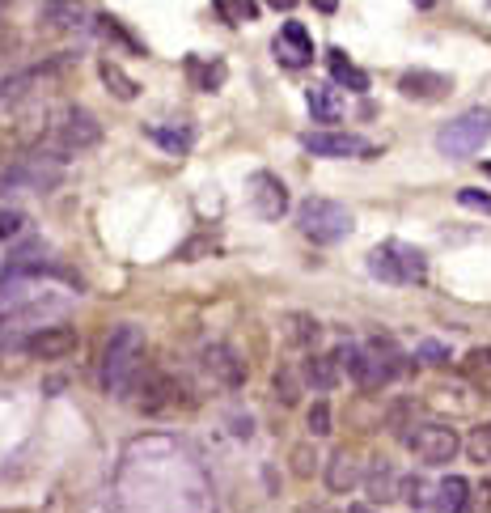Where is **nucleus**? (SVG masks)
Returning a JSON list of instances; mask_svg holds the SVG:
<instances>
[{
  "instance_id": "1",
  "label": "nucleus",
  "mask_w": 491,
  "mask_h": 513,
  "mask_svg": "<svg viewBox=\"0 0 491 513\" xmlns=\"http://www.w3.org/2000/svg\"><path fill=\"white\" fill-rule=\"evenodd\" d=\"M140 369H144V331L136 323L111 327V335H106V344H102V357H98L102 391L115 399H127L140 378Z\"/></svg>"
},
{
  "instance_id": "2",
  "label": "nucleus",
  "mask_w": 491,
  "mask_h": 513,
  "mask_svg": "<svg viewBox=\"0 0 491 513\" xmlns=\"http://www.w3.org/2000/svg\"><path fill=\"white\" fill-rule=\"evenodd\" d=\"M297 225H301V234L305 238H314V242H322V246H335V242H343L352 234V225H356V217L343 204H335V200H322V196H309L301 208H297Z\"/></svg>"
},
{
  "instance_id": "3",
  "label": "nucleus",
  "mask_w": 491,
  "mask_h": 513,
  "mask_svg": "<svg viewBox=\"0 0 491 513\" xmlns=\"http://www.w3.org/2000/svg\"><path fill=\"white\" fill-rule=\"evenodd\" d=\"M369 272L390 285H420L428 276V255L411 242H386L369 255Z\"/></svg>"
},
{
  "instance_id": "4",
  "label": "nucleus",
  "mask_w": 491,
  "mask_h": 513,
  "mask_svg": "<svg viewBox=\"0 0 491 513\" xmlns=\"http://www.w3.org/2000/svg\"><path fill=\"white\" fill-rule=\"evenodd\" d=\"M487 140H491V111L475 106V111L458 115L453 123H445V128L436 132V149H441L445 157H453V162H466V157H475Z\"/></svg>"
},
{
  "instance_id": "5",
  "label": "nucleus",
  "mask_w": 491,
  "mask_h": 513,
  "mask_svg": "<svg viewBox=\"0 0 491 513\" xmlns=\"http://www.w3.org/2000/svg\"><path fill=\"white\" fill-rule=\"evenodd\" d=\"M77 348H81V335H77V327H68V323H43L22 340V352L34 357V361H64Z\"/></svg>"
},
{
  "instance_id": "6",
  "label": "nucleus",
  "mask_w": 491,
  "mask_h": 513,
  "mask_svg": "<svg viewBox=\"0 0 491 513\" xmlns=\"http://www.w3.org/2000/svg\"><path fill=\"white\" fill-rule=\"evenodd\" d=\"M411 450L424 458L428 467H441V463H453V454L462 450V437L458 429H449V424H420L411 437Z\"/></svg>"
},
{
  "instance_id": "7",
  "label": "nucleus",
  "mask_w": 491,
  "mask_h": 513,
  "mask_svg": "<svg viewBox=\"0 0 491 513\" xmlns=\"http://www.w3.org/2000/svg\"><path fill=\"white\" fill-rule=\"evenodd\" d=\"M56 136L68 153H81V149H94L102 140V123L89 115L85 106H72V111H64V119L56 123Z\"/></svg>"
},
{
  "instance_id": "8",
  "label": "nucleus",
  "mask_w": 491,
  "mask_h": 513,
  "mask_svg": "<svg viewBox=\"0 0 491 513\" xmlns=\"http://www.w3.org/2000/svg\"><path fill=\"white\" fill-rule=\"evenodd\" d=\"M246 191H250V204H254V212H259L263 221H280L288 212V187L276 179V174H267V170L250 174Z\"/></svg>"
},
{
  "instance_id": "9",
  "label": "nucleus",
  "mask_w": 491,
  "mask_h": 513,
  "mask_svg": "<svg viewBox=\"0 0 491 513\" xmlns=\"http://www.w3.org/2000/svg\"><path fill=\"white\" fill-rule=\"evenodd\" d=\"M276 60L288 64V68H305L314 64V39L301 22H284L280 34H276Z\"/></svg>"
},
{
  "instance_id": "10",
  "label": "nucleus",
  "mask_w": 491,
  "mask_h": 513,
  "mask_svg": "<svg viewBox=\"0 0 491 513\" xmlns=\"http://www.w3.org/2000/svg\"><path fill=\"white\" fill-rule=\"evenodd\" d=\"M301 145L314 157H360V153H369V140H360L356 132H309Z\"/></svg>"
},
{
  "instance_id": "11",
  "label": "nucleus",
  "mask_w": 491,
  "mask_h": 513,
  "mask_svg": "<svg viewBox=\"0 0 491 513\" xmlns=\"http://www.w3.org/2000/svg\"><path fill=\"white\" fill-rule=\"evenodd\" d=\"M398 90H403V98H411V102H441V98L453 94V81H449L445 73H428V68H415V73H403Z\"/></svg>"
},
{
  "instance_id": "12",
  "label": "nucleus",
  "mask_w": 491,
  "mask_h": 513,
  "mask_svg": "<svg viewBox=\"0 0 491 513\" xmlns=\"http://www.w3.org/2000/svg\"><path fill=\"white\" fill-rule=\"evenodd\" d=\"M39 22L56 34H72L89 26V9H85V0H43Z\"/></svg>"
},
{
  "instance_id": "13",
  "label": "nucleus",
  "mask_w": 491,
  "mask_h": 513,
  "mask_svg": "<svg viewBox=\"0 0 491 513\" xmlns=\"http://www.w3.org/2000/svg\"><path fill=\"white\" fill-rule=\"evenodd\" d=\"M204 369H208V378L221 382V386H242L246 382V361H238V352L225 348V344L204 348Z\"/></svg>"
},
{
  "instance_id": "14",
  "label": "nucleus",
  "mask_w": 491,
  "mask_h": 513,
  "mask_svg": "<svg viewBox=\"0 0 491 513\" xmlns=\"http://www.w3.org/2000/svg\"><path fill=\"white\" fill-rule=\"evenodd\" d=\"M360 480H365V471H360V458L352 450H335L331 463H326V488H331V492H352Z\"/></svg>"
},
{
  "instance_id": "15",
  "label": "nucleus",
  "mask_w": 491,
  "mask_h": 513,
  "mask_svg": "<svg viewBox=\"0 0 491 513\" xmlns=\"http://www.w3.org/2000/svg\"><path fill=\"white\" fill-rule=\"evenodd\" d=\"M305 102H309L314 123H339L343 119V94L335 90V85H309Z\"/></svg>"
},
{
  "instance_id": "16",
  "label": "nucleus",
  "mask_w": 491,
  "mask_h": 513,
  "mask_svg": "<svg viewBox=\"0 0 491 513\" xmlns=\"http://www.w3.org/2000/svg\"><path fill=\"white\" fill-rule=\"evenodd\" d=\"M326 64H331V77H335V85H343V90H352V94L369 90V73H365V68H356L339 47L326 51Z\"/></svg>"
},
{
  "instance_id": "17",
  "label": "nucleus",
  "mask_w": 491,
  "mask_h": 513,
  "mask_svg": "<svg viewBox=\"0 0 491 513\" xmlns=\"http://www.w3.org/2000/svg\"><path fill=\"white\" fill-rule=\"evenodd\" d=\"M280 331H284V340L293 344V348H309V344H318L322 323H318L314 314H284L280 318Z\"/></svg>"
},
{
  "instance_id": "18",
  "label": "nucleus",
  "mask_w": 491,
  "mask_h": 513,
  "mask_svg": "<svg viewBox=\"0 0 491 513\" xmlns=\"http://www.w3.org/2000/svg\"><path fill=\"white\" fill-rule=\"evenodd\" d=\"M432 505L441 509V513H462V509L470 505V484L462 480V475H449V480L436 484V497H432Z\"/></svg>"
},
{
  "instance_id": "19",
  "label": "nucleus",
  "mask_w": 491,
  "mask_h": 513,
  "mask_svg": "<svg viewBox=\"0 0 491 513\" xmlns=\"http://www.w3.org/2000/svg\"><path fill=\"white\" fill-rule=\"evenodd\" d=\"M305 382L314 386L318 395L335 391V382H339V361H335V352H331V357H309V361H305Z\"/></svg>"
},
{
  "instance_id": "20",
  "label": "nucleus",
  "mask_w": 491,
  "mask_h": 513,
  "mask_svg": "<svg viewBox=\"0 0 491 513\" xmlns=\"http://www.w3.org/2000/svg\"><path fill=\"white\" fill-rule=\"evenodd\" d=\"M144 132H149V140H157V145L166 149V153H174V157H183V153L191 149V140H195V132L187 128V123H183V128H166V123H149V128H144Z\"/></svg>"
},
{
  "instance_id": "21",
  "label": "nucleus",
  "mask_w": 491,
  "mask_h": 513,
  "mask_svg": "<svg viewBox=\"0 0 491 513\" xmlns=\"http://www.w3.org/2000/svg\"><path fill=\"white\" fill-rule=\"evenodd\" d=\"M98 77L106 81V90H111L119 102H132V98L140 94V85H136L132 77H127L119 64H111V60H102V64H98Z\"/></svg>"
},
{
  "instance_id": "22",
  "label": "nucleus",
  "mask_w": 491,
  "mask_h": 513,
  "mask_svg": "<svg viewBox=\"0 0 491 513\" xmlns=\"http://www.w3.org/2000/svg\"><path fill=\"white\" fill-rule=\"evenodd\" d=\"M94 22H98V34H102V39H115V43H123V47H132V51H144V43L136 39V34L132 30H127L123 22H119V17H111V13H102V17H94Z\"/></svg>"
},
{
  "instance_id": "23",
  "label": "nucleus",
  "mask_w": 491,
  "mask_h": 513,
  "mask_svg": "<svg viewBox=\"0 0 491 513\" xmlns=\"http://www.w3.org/2000/svg\"><path fill=\"white\" fill-rule=\"evenodd\" d=\"M369 497L381 505V501H398V484H394V471L386 463H377V471L369 475Z\"/></svg>"
},
{
  "instance_id": "24",
  "label": "nucleus",
  "mask_w": 491,
  "mask_h": 513,
  "mask_svg": "<svg viewBox=\"0 0 491 513\" xmlns=\"http://www.w3.org/2000/svg\"><path fill=\"white\" fill-rule=\"evenodd\" d=\"M466 454H470V463H479V467L491 463V420L466 437Z\"/></svg>"
},
{
  "instance_id": "25",
  "label": "nucleus",
  "mask_w": 491,
  "mask_h": 513,
  "mask_svg": "<svg viewBox=\"0 0 491 513\" xmlns=\"http://www.w3.org/2000/svg\"><path fill=\"white\" fill-rule=\"evenodd\" d=\"M271 386H276V399L284 403V408H293V403L301 399V382H297L293 369H280L276 382H271Z\"/></svg>"
},
{
  "instance_id": "26",
  "label": "nucleus",
  "mask_w": 491,
  "mask_h": 513,
  "mask_svg": "<svg viewBox=\"0 0 491 513\" xmlns=\"http://www.w3.org/2000/svg\"><path fill=\"white\" fill-rule=\"evenodd\" d=\"M462 369H466L470 378H491V348H475V352H466Z\"/></svg>"
},
{
  "instance_id": "27",
  "label": "nucleus",
  "mask_w": 491,
  "mask_h": 513,
  "mask_svg": "<svg viewBox=\"0 0 491 513\" xmlns=\"http://www.w3.org/2000/svg\"><path fill=\"white\" fill-rule=\"evenodd\" d=\"M305 424H309V433H314V437H326V433H335V429H331V408H326L322 399L314 403V408H309Z\"/></svg>"
},
{
  "instance_id": "28",
  "label": "nucleus",
  "mask_w": 491,
  "mask_h": 513,
  "mask_svg": "<svg viewBox=\"0 0 491 513\" xmlns=\"http://www.w3.org/2000/svg\"><path fill=\"white\" fill-rule=\"evenodd\" d=\"M458 204L462 208H475V212H487V217H491V196H487V191H479V187H462L458 191Z\"/></svg>"
},
{
  "instance_id": "29",
  "label": "nucleus",
  "mask_w": 491,
  "mask_h": 513,
  "mask_svg": "<svg viewBox=\"0 0 491 513\" xmlns=\"http://www.w3.org/2000/svg\"><path fill=\"white\" fill-rule=\"evenodd\" d=\"M26 229V217L22 212H9V208H0V242H9V238H17Z\"/></svg>"
},
{
  "instance_id": "30",
  "label": "nucleus",
  "mask_w": 491,
  "mask_h": 513,
  "mask_svg": "<svg viewBox=\"0 0 491 513\" xmlns=\"http://www.w3.org/2000/svg\"><path fill=\"white\" fill-rule=\"evenodd\" d=\"M314 463H318V454L309 450V446H297V450H293V475H301V480H309V475H314Z\"/></svg>"
},
{
  "instance_id": "31",
  "label": "nucleus",
  "mask_w": 491,
  "mask_h": 513,
  "mask_svg": "<svg viewBox=\"0 0 491 513\" xmlns=\"http://www.w3.org/2000/svg\"><path fill=\"white\" fill-rule=\"evenodd\" d=\"M398 492H403V497H398V501H411V505H432V497H428V484H424V480H407V484L398 488Z\"/></svg>"
},
{
  "instance_id": "32",
  "label": "nucleus",
  "mask_w": 491,
  "mask_h": 513,
  "mask_svg": "<svg viewBox=\"0 0 491 513\" xmlns=\"http://www.w3.org/2000/svg\"><path fill=\"white\" fill-rule=\"evenodd\" d=\"M420 361H428V365H445L449 361V348L445 344H436V340H424L420 344V352H415Z\"/></svg>"
},
{
  "instance_id": "33",
  "label": "nucleus",
  "mask_w": 491,
  "mask_h": 513,
  "mask_svg": "<svg viewBox=\"0 0 491 513\" xmlns=\"http://www.w3.org/2000/svg\"><path fill=\"white\" fill-rule=\"evenodd\" d=\"M297 513H339V509L335 505H301Z\"/></svg>"
},
{
  "instance_id": "34",
  "label": "nucleus",
  "mask_w": 491,
  "mask_h": 513,
  "mask_svg": "<svg viewBox=\"0 0 491 513\" xmlns=\"http://www.w3.org/2000/svg\"><path fill=\"white\" fill-rule=\"evenodd\" d=\"M314 9H318V13H335L339 0H314Z\"/></svg>"
},
{
  "instance_id": "35",
  "label": "nucleus",
  "mask_w": 491,
  "mask_h": 513,
  "mask_svg": "<svg viewBox=\"0 0 491 513\" xmlns=\"http://www.w3.org/2000/svg\"><path fill=\"white\" fill-rule=\"evenodd\" d=\"M267 5H271V9H284V13H293V9H297V0H267Z\"/></svg>"
},
{
  "instance_id": "36",
  "label": "nucleus",
  "mask_w": 491,
  "mask_h": 513,
  "mask_svg": "<svg viewBox=\"0 0 491 513\" xmlns=\"http://www.w3.org/2000/svg\"><path fill=\"white\" fill-rule=\"evenodd\" d=\"M348 513H377V509H369V505H352Z\"/></svg>"
},
{
  "instance_id": "37",
  "label": "nucleus",
  "mask_w": 491,
  "mask_h": 513,
  "mask_svg": "<svg viewBox=\"0 0 491 513\" xmlns=\"http://www.w3.org/2000/svg\"><path fill=\"white\" fill-rule=\"evenodd\" d=\"M415 5H420V9H432V5H436V0H415Z\"/></svg>"
},
{
  "instance_id": "38",
  "label": "nucleus",
  "mask_w": 491,
  "mask_h": 513,
  "mask_svg": "<svg viewBox=\"0 0 491 513\" xmlns=\"http://www.w3.org/2000/svg\"><path fill=\"white\" fill-rule=\"evenodd\" d=\"M5 34H9V30H5V22H0V47H5Z\"/></svg>"
},
{
  "instance_id": "39",
  "label": "nucleus",
  "mask_w": 491,
  "mask_h": 513,
  "mask_svg": "<svg viewBox=\"0 0 491 513\" xmlns=\"http://www.w3.org/2000/svg\"><path fill=\"white\" fill-rule=\"evenodd\" d=\"M483 174H491V162H487V166H483Z\"/></svg>"
}]
</instances>
